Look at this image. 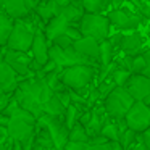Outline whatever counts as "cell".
<instances>
[{
    "mask_svg": "<svg viewBox=\"0 0 150 150\" xmlns=\"http://www.w3.org/2000/svg\"><path fill=\"white\" fill-rule=\"evenodd\" d=\"M124 87L127 89L136 102L150 105V78L144 74H132Z\"/></svg>",
    "mask_w": 150,
    "mask_h": 150,
    "instance_id": "5bb4252c",
    "label": "cell"
},
{
    "mask_svg": "<svg viewBox=\"0 0 150 150\" xmlns=\"http://www.w3.org/2000/svg\"><path fill=\"white\" fill-rule=\"evenodd\" d=\"M131 76H132V73H131V71H127V69H124V68H118L116 71L110 76V79L118 86V87H124L126 82L129 81Z\"/></svg>",
    "mask_w": 150,
    "mask_h": 150,
    "instance_id": "4316f807",
    "label": "cell"
},
{
    "mask_svg": "<svg viewBox=\"0 0 150 150\" xmlns=\"http://www.w3.org/2000/svg\"><path fill=\"white\" fill-rule=\"evenodd\" d=\"M147 68V62H145V57H144V52L140 55L132 57V74H144Z\"/></svg>",
    "mask_w": 150,
    "mask_h": 150,
    "instance_id": "83f0119b",
    "label": "cell"
},
{
    "mask_svg": "<svg viewBox=\"0 0 150 150\" xmlns=\"http://www.w3.org/2000/svg\"><path fill=\"white\" fill-rule=\"evenodd\" d=\"M144 42V36L137 31H132V33H127L123 36V42H121V50H123L126 55H131V57H136V55H140V49H142Z\"/></svg>",
    "mask_w": 150,
    "mask_h": 150,
    "instance_id": "e0dca14e",
    "label": "cell"
},
{
    "mask_svg": "<svg viewBox=\"0 0 150 150\" xmlns=\"http://www.w3.org/2000/svg\"><path fill=\"white\" fill-rule=\"evenodd\" d=\"M107 16H108V20H110V23L121 31H127V29L134 31V29H137V28L140 26V23L144 21L142 15H136L134 11H127V10H124L123 7L116 8V10L113 8Z\"/></svg>",
    "mask_w": 150,
    "mask_h": 150,
    "instance_id": "7c38bea8",
    "label": "cell"
},
{
    "mask_svg": "<svg viewBox=\"0 0 150 150\" xmlns=\"http://www.w3.org/2000/svg\"><path fill=\"white\" fill-rule=\"evenodd\" d=\"M110 28L111 23L107 15H97V13H86L81 21L82 37H94L98 42L110 37Z\"/></svg>",
    "mask_w": 150,
    "mask_h": 150,
    "instance_id": "8992f818",
    "label": "cell"
},
{
    "mask_svg": "<svg viewBox=\"0 0 150 150\" xmlns=\"http://www.w3.org/2000/svg\"><path fill=\"white\" fill-rule=\"evenodd\" d=\"M69 142H82V144L91 142V136H89L86 126L78 123L74 127H71L69 129Z\"/></svg>",
    "mask_w": 150,
    "mask_h": 150,
    "instance_id": "d4e9b609",
    "label": "cell"
},
{
    "mask_svg": "<svg viewBox=\"0 0 150 150\" xmlns=\"http://www.w3.org/2000/svg\"><path fill=\"white\" fill-rule=\"evenodd\" d=\"M91 120H92V108H87V110H84V113H82L79 123H81L82 126H87V124L91 123Z\"/></svg>",
    "mask_w": 150,
    "mask_h": 150,
    "instance_id": "836d02e7",
    "label": "cell"
},
{
    "mask_svg": "<svg viewBox=\"0 0 150 150\" xmlns=\"http://www.w3.org/2000/svg\"><path fill=\"white\" fill-rule=\"evenodd\" d=\"M4 62H7L18 73L21 81L36 76V73L33 71V55H28V52H18L4 47Z\"/></svg>",
    "mask_w": 150,
    "mask_h": 150,
    "instance_id": "ba28073f",
    "label": "cell"
},
{
    "mask_svg": "<svg viewBox=\"0 0 150 150\" xmlns=\"http://www.w3.org/2000/svg\"><path fill=\"white\" fill-rule=\"evenodd\" d=\"M84 110H87V108H81V107H78V105H74V103H71L68 108H66L65 124L69 127V129H71V127H74L76 124L79 123V120H81Z\"/></svg>",
    "mask_w": 150,
    "mask_h": 150,
    "instance_id": "cb8c5ba5",
    "label": "cell"
},
{
    "mask_svg": "<svg viewBox=\"0 0 150 150\" xmlns=\"http://www.w3.org/2000/svg\"><path fill=\"white\" fill-rule=\"evenodd\" d=\"M69 26H71V24H69L68 21H66L65 18L62 16V15H58V16H55L52 21H49V23L45 24V29H44V33H45L47 39H49L50 44H52L53 40L57 39V37L66 34V31H68Z\"/></svg>",
    "mask_w": 150,
    "mask_h": 150,
    "instance_id": "d6986e66",
    "label": "cell"
},
{
    "mask_svg": "<svg viewBox=\"0 0 150 150\" xmlns=\"http://www.w3.org/2000/svg\"><path fill=\"white\" fill-rule=\"evenodd\" d=\"M144 57H145V62H147V68H145V73H144V76L150 78V47L144 50Z\"/></svg>",
    "mask_w": 150,
    "mask_h": 150,
    "instance_id": "e575fe53",
    "label": "cell"
},
{
    "mask_svg": "<svg viewBox=\"0 0 150 150\" xmlns=\"http://www.w3.org/2000/svg\"><path fill=\"white\" fill-rule=\"evenodd\" d=\"M142 140H144V144L147 145V149L150 150V129H147L145 132L142 134Z\"/></svg>",
    "mask_w": 150,
    "mask_h": 150,
    "instance_id": "74e56055",
    "label": "cell"
},
{
    "mask_svg": "<svg viewBox=\"0 0 150 150\" xmlns=\"http://www.w3.org/2000/svg\"><path fill=\"white\" fill-rule=\"evenodd\" d=\"M127 150H149V149H147V145L144 144V140H142V134H139V136H137L136 144H134V145H131Z\"/></svg>",
    "mask_w": 150,
    "mask_h": 150,
    "instance_id": "d6a6232c",
    "label": "cell"
},
{
    "mask_svg": "<svg viewBox=\"0 0 150 150\" xmlns=\"http://www.w3.org/2000/svg\"><path fill=\"white\" fill-rule=\"evenodd\" d=\"M58 15H62L71 26L79 28L82 18H84V15H86V10H84V7H82V4H69V5H66V7H63Z\"/></svg>",
    "mask_w": 150,
    "mask_h": 150,
    "instance_id": "ffe728a7",
    "label": "cell"
},
{
    "mask_svg": "<svg viewBox=\"0 0 150 150\" xmlns=\"http://www.w3.org/2000/svg\"><path fill=\"white\" fill-rule=\"evenodd\" d=\"M137 136H139V134H137L136 131L127 129L126 132H124L123 136L120 137V144L123 145V149H124V150H127L131 145H134V144H136V140H137Z\"/></svg>",
    "mask_w": 150,
    "mask_h": 150,
    "instance_id": "f1b7e54d",
    "label": "cell"
},
{
    "mask_svg": "<svg viewBox=\"0 0 150 150\" xmlns=\"http://www.w3.org/2000/svg\"><path fill=\"white\" fill-rule=\"evenodd\" d=\"M37 29H40L37 24L36 18L31 21L29 18L26 20H18L15 23V29L10 36V40L7 44V49L18 50V52H31L34 39H36Z\"/></svg>",
    "mask_w": 150,
    "mask_h": 150,
    "instance_id": "3957f363",
    "label": "cell"
},
{
    "mask_svg": "<svg viewBox=\"0 0 150 150\" xmlns=\"http://www.w3.org/2000/svg\"><path fill=\"white\" fill-rule=\"evenodd\" d=\"M60 10H62V8H60L57 0H40L39 4H37L36 10H34V13L40 18V21H42L44 24H47L55 16H58Z\"/></svg>",
    "mask_w": 150,
    "mask_h": 150,
    "instance_id": "ac0fdd59",
    "label": "cell"
},
{
    "mask_svg": "<svg viewBox=\"0 0 150 150\" xmlns=\"http://www.w3.org/2000/svg\"><path fill=\"white\" fill-rule=\"evenodd\" d=\"M102 136L105 139H108L110 142H120V129H118L116 120H108L105 123L103 129H102Z\"/></svg>",
    "mask_w": 150,
    "mask_h": 150,
    "instance_id": "484cf974",
    "label": "cell"
},
{
    "mask_svg": "<svg viewBox=\"0 0 150 150\" xmlns=\"http://www.w3.org/2000/svg\"><path fill=\"white\" fill-rule=\"evenodd\" d=\"M8 132H10L11 139L16 142L24 144L29 139H33L37 132V118L28 110L18 107L16 111L10 116V123H8Z\"/></svg>",
    "mask_w": 150,
    "mask_h": 150,
    "instance_id": "7a4b0ae2",
    "label": "cell"
},
{
    "mask_svg": "<svg viewBox=\"0 0 150 150\" xmlns=\"http://www.w3.org/2000/svg\"><path fill=\"white\" fill-rule=\"evenodd\" d=\"M89 150H111V144H100V145H91Z\"/></svg>",
    "mask_w": 150,
    "mask_h": 150,
    "instance_id": "d590c367",
    "label": "cell"
},
{
    "mask_svg": "<svg viewBox=\"0 0 150 150\" xmlns=\"http://www.w3.org/2000/svg\"><path fill=\"white\" fill-rule=\"evenodd\" d=\"M20 81L21 78L18 76V73L7 62L2 60V65H0V89H2V92L13 95L20 86Z\"/></svg>",
    "mask_w": 150,
    "mask_h": 150,
    "instance_id": "2e32d148",
    "label": "cell"
},
{
    "mask_svg": "<svg viewBox=\"0 0 150 150\" xmlns=\"http://www.w3.org/2000/svg\"><path fill=\"white\" fill-rule=\"evenodd\" d=\"M53 95H55V92L49 86L45 76L36 74L34 78H26L20 81V86L15 91L13 97L21 105V108L28 110L39 120L40 116H44L45 103Z\"/></svg>",
    "mask_w": 150,
    "mask_h": 150,
    "instance_id": "6da1fadb",
    "label": "cell"
},
{
    "mask_svg": "<svg viewBox=\"0 0 150 150\" xmlns=\"http://www.w3.org/2000/svg\"><path fill=\"white\" fill-rule=\"evenodd\" d=\"M111 0H82V7L86 13H97L103 15V11L110 7Z\"/></svg>",
    "mask_w": 150,
    "mask_h": 150,
    "instance_id": "603a6c76",
    "label": "cell"
},
{
    "mask_svg": "<svg viewBox=\"0 0 150 150\" xmlns=\"http://www.w3.org/2000/svg\"><path fill=\"white\" fill-rule=\"evenodd\" d=\"M52 44H53V45H58V47H62V49H68V47H73V45H74V40H73L69 36H66V34H63V36L57 37V39L53 40Z\"/></svg>",
    "mask_w": 150,
    "mask_h": 150,
    "instance_id": "f546056e",
    "label": "cell"
},
{
    "mask_svg": "<svg viewBox=\"0 0 150 150\" xmlns=\"http://www.w3.org/2000/svg\"><path fill=\"white\" fill-rule=\"evenodd\" d=\"M57 2H58L60 8L66 7V5H69V4H82V0H57Z\"/></svg>",
    "mask_w": 150,
    "mask_h": 150,
    "instance_id": "8d00e7d4",
    "label": "cell"
},
{
    "mask_svg": "<svg viewBox=\"0 0 150 150\" xmlns=\"http://www.w3.org/2000/svg\"><path fill=\"white\" fill-rule=\"evenodd\" d=\"M74 50L87 62L100 65V42L94 37H81L74 42Z\"/></svg>",
    "mask_w": 150,
    "mask_h": 150,
    "instance_id": "9a60e30c",
    "label": "cell"
},
{
    "mask_svg": "<svg viewBox=\"0 0 150 150\" xmlns=\"http://www.w3.org/2000/svg\"><path fill=\"white\" fill-rule=\"evenodd\" d=\"M116 52V49L113 47V44L110 42V39H105L100 42V68L108 66L113 60V55Z\"/></svg>",
    "mask_w": 150,
    "mask_h": 150,
    "instance_id": "7402d4cb",
    "label": "cell"
},
{
    "mask_svg": "<svg viewBox=\"0 0 150 150\" xmlns=\"http://www.w3.org/2000/svg\"><path fill=\"white\" fill-rule=\"evenodd\" d=\"M39 2L40 0H2V8L10 18L18 21L33 15Z\"/></svg>",
    "mask_w": 150,
    "mask_h": 150,
    "instance_id": "4fadbf2b",
    "label": "cell"
},
{
    "mask_svg": "<svg viewBox=\"0 0 150 150\" xmlns=\"http://www.w3.org/2000/svg\"><path fill=\"white\" fill-rule=\"evenodd\" d=\"M50 40L47 39L44 29H37L36 39H34L31 55H33V71L39 73L47 63L50 62Z\"/></svg>",
    "mask_w": 150,
    "mask_h": 150,
    "instance_id": "8fae6325",
    "label": "cell"
},
{
    "mask_svg": "<svg viewBox=\"0 0 150 150\" xmlns=\"http://www.w3.org/2000/svg\"><path fill=\"white\" fill-rule=\"evenodd\" d=\"M50 60H53V62L58 65V68H62V69L69 68V66H76V65L98 66V65H95V63H91L86 58H82V57L74 50V45L68 47V49H62V47L52 44V45H50Z\"/></svg>",
    "mask_w": 150,
    "mask_h": 150,
    "instance_id": "9c48e42d",
    "label": "cell"
},
{
    "mask_svg": "<svg viewBox=\"0 0 150 150\" xmlns=\"http://www.w3.org/2000/svg\"><path fill=\"white\" fill-rule=\"evenodd\" d=\"M15 23L16 21L13 18H10L5 11H2V15H0V44H2V47H7L10 36L15 29Z\"/></svg>",
    "mask_w": 150,
    "mask_h": 150,
    "instance_id": "44dd1931",
    "label": "cell"
},
{
    "mask_svg": "<svg viewBox=\"0 0 150 150\" xmlns=\"http://www.w3.org/2000/svg\"><path fill=\"white\" fill-rule=\"evenodd\" d=\"M11 100H13V95L11 94H4V92H2V97H0V113L10 105Z\"/></svg>",
    "mask_w": 150,
    "mask_h": 150,
    "instance_id": "1f68e13d",
    "label": "cell"
},
{
    "mask_svg": "<svg viewBox=\"0 0 150 150\" xmlns=\"http://www.w3.org/2000/svg\"><path fill=\"white\" fill-rule=\"evenodd\" d=\"M97 73V66L94 65H76L63 69L62 74H60V79L68 89L81 92L91 86Z\"/></svg>",
    "mask_w": 150,
    "mask_h": 150,
    "instance_id": "277c9868",
    "label": "cell"
},
{
    "mask_svg": "<svg viewBox=\"0 0 150 150\" xmlns=\"http://www.w3.org/2000/svg\"><path fill=\"white\" fill-rule=\"evenodd\" d=\"M124 120L129 129L136 131L137 134H144L147 129H150V105L136 102Z\"/></svg>",
    "mask_w": 150,
    "mask_h": 150,
    "instance_id": "30bf717a",
    "label": "cell"
},
{
    "mask_svg": "<svg viewBox=\"0 0 150 150\" xmlns=\"http://www.w3.org/2000/svg\"><path fill=\"white\" fill-rule=\"evenodd\" d=\"M37 127L47 129L55 144V150H65V147L69 142V127L65 124L63 118H55V116H40L37 120Z\"/></svg>",
    "mask_w": 150,
    "mask_h": 150,
    "instance_id": "52a82bcc",
    "label": "cell"
},
{
    "mask_svg": "<svg viewBox=\"0 0 150 150\" xmlns=\"http://www.w3.org/2000/svg\"><path fill=\"white\" fill-rule=\"evenodd\" d=\"M91 144H82V142H68L65 150H89Z\"/></svg>",
    "mask_w": 150,
    "mask_h": 150,
    "instance_id": "4dcf8cb0",
    "label": "cell"
},
{
    "mask_svg": "<svg viewBox=\"0 0 150 150\" xmlns=\"http://www.w3.org/2000/svg\"><path fill=\"white\" fill-rule=\"evenodd\" d=\"M134 103H136V100L127 92L126 87H115L111 94L105 98L103 107L111 120H123V118H126V115L129 113Z\"/></svg>",
    "mask_w": 150,
    "mask_h": 150,
    "instance_id": "5b68a950",
    "label": "cell"
}]
</instances>
